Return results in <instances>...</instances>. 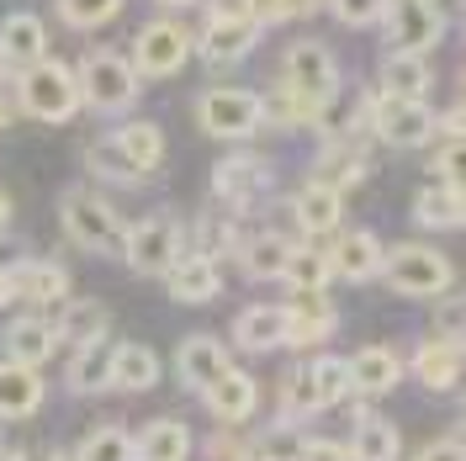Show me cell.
<instances>
[{
    "label": "cell",
    "mask_w": 466,
    "mask_h": 461,
    "mask_svg": "<svg viewBox=\"0 0 466 461\" xmlns=\"http://www.w3.org/2000/svg\"><path fill=\"white\" fill-rule=\"evenodd\" d=\"M281 80H287L291 96H302L308 107H329L334 96H339V64H334V54L323 48V43H291L287 48V64H281Z\"/></svg>",
    "instance_id": "cell-3"
},
{
    "label": "cell",
    "mask_w": 466,
    "mask_h": 461,
    "mask_svg": "<svg viewBox=\"0 0 466 461\" xmlns=\"http://www.w3.org/2000/svg\"><path fill=\"white\" fill-rule=\"evenodd\" d=\"M355 461H398V451H403V440H398V430L387 425V419H360L355 425Z\"/></svg>",
    "instance_id": "cell-33"
},
{
    "label": "cell",
    "mask_w": 466,
    "mask_h": 461,
    "mask_svg": "<svg viewBox=\"0 0 466 461\" xmlns=\"http://www.w3.org/2000/svg\"><path fill=\"white\" fill-rule=\"evenodd\" d=\"M249 461H265V456H249Z\"/></svg>",
    "instance_id": "cell-55"
},
{
    "label": "cell",
    "mask_w": 466,
    "mask_h": 461,
    "mask_svg": "<svg viewBox=\"0 0 466 461\" xmlns=\"http://www.w3.org/2000/svg\"><path fill=\"white\" fill-rule=\"evenodd\" d=\"M165 287H170L175 302H186V308H202L212 302L218 292H223V276H218V260L202 255V250H191V255H180L165 271Z\"/></svg>",
    "instance_id": "cell-12"
},
{
    "label": "cell",
    "mask_w": 466,
    "mask_h": 461,
    "mask_svg": "<svg viewBox=\"0 0 466 461\" xmlns=\"http://www.w3.org/2000/svg\"><path fill=\"white\" fill-rule=\"evenodd\" d=\"M387 37L392 48L403 54H424L445 37V16L435 11V0H403V5H387Z\"/></svg>",
    "instance_id": "cell-10"
},
{
    "label": "cell",
    "mask_w": 466,
    "mask_h": 461,
    "mask_svg": "<svg viewBox=\"0 0 466 461\" xmlns=\"http://www.w3.org/2000/svg\"><path fill=\"white\" fill-rule=\"evenodd\" d=\"M381 276L403 297H440L451 287V260L430 244H398L392 255H381Z\"/></svg>",
    "instance_id": "cell-4"
},
{
    "label": "cell",
    "mask_w": 466,
    "mask_h": 461,
    "mask_svg": "<svg viewBox=\"0 0 466 461\" xmlns=\"http://www.w3.org/2000/svg\"><path fill=\"white\" fill-rule=\"evenodd\" d=\"M159 5H191V0H159Z\"/></svg>",
    "instance_id": "cell-51"
},
{
    "label": "cell",
    "mask_w": 466,
    "mask_h": 461,
    "mask_svg": "<svg viewBox=\"0 0 466 461\" xmlns=\"http://www.w3.org/2000/svg\"><path fill=\"white\" fill-rule=\"evenodd\" d=\"M319 180L323 186H334V191L360 186V180H366V154H355V149H329L323 165H319Z\"/></svg>",
    "instance_id": "cell-38"
},
{
    "label": "cell",
    "mask_w": 466,
    "mask_h": 461,
    "mask_svg": "<svg viewBox=\"0 0 466 461\" xmlns=\"http://www.w3.org/2000/svg\"><path fill=\"white\" fill-rule=\"evenodd\" d=\"M350 376H355V393H392L403 376V361L387 345H366L360 355H350Z\"/></svg>",
    "instance_id": "cell-23"
},
{
    "label": "cell",
    "mask_w": 466,
    "mask_h": 461,
    "mask_svg": "<svg viewBox=\"0 0 466 461\" xmlns=\"http://www.w3.org/2000/svg\"><path fill=\"white\" fill-rule=\"evenodd\" d=\"M440 133H451V138H466V107H456V112L440 117Z\"/></svg>",
    "instance_id": "cell-46"
},
{
    "label": "cell",
    "mask_w": 466,
    "mask_h": 461,
    "mask_svg": "<svg viewBox=\"0 0 466 461\" xmlns=\"http://www.w3.org/2000/svg\"><path fill=\"white\" fill-rule=\"evenodd\" d=\"M112 361H116V350H106V340L80 345L75 361H69V387H75V393H101V387H112Z\"/></svg>",
    "instance_id": "cell-28"
},
{
    "label": "cell",
    "mask_w": 466,
    "mask_h": 461,
    "mask_svg": "<svg viewBox=\"0 0 466 461\" xmlns=\"http://www.w3.org/2000/svg\"><path fill=\"white\" fill-rule=\"evenodd\" d=\"M329 11L345 27H377V22H387V0H329Z\"/></svg>",
    "instance_id": "cell-40"
},
{
    "label": "cell",
    "mask_w": 466,
    "mask_h": 461,
    "mask_svg": "<svg viewBox=\"0 0 466 461\" xmlns=\"http://www.w3.org/2000/svg\"><path fill=\"white\" fill-rule=\"evenodd\" d=\"M297 461H355V451H345V446H334V440H302V451H297Z\"/></svg>",
    "instance_id": "cell-44"
},
{
    "label": "cell",
    "mask_w": 466,
    "mask_h": 461,
    "mask_svg": "<svg viewBox=\"0 0 466 461\" xmlns=\"http://www.w3.org/2000/svg\"><path fill=\"white\" fill-rule=\"evenodd\" d=\"M419 461H466V440H435V446H424Z\"/></svg>",
    "instance_id": "cell-45"
},
{
    "label": "cell",
    "mask_w": 466,
    "mask_h": 461,
    "mask_svg": "<svg viewBox=\"0 0 466 461\" xmlns=\"http://www.w3.org/2000/svg\"><path fill=\"white\" fill-rule=\"evenodd\" d=\"M43 404V382H37V366H22V361H0V419H27Z\"/></svg>",
    "instance_id": "cell-16"
},
{
    "label": "cell",
    "mask_w": 466,
    "mask_h": 461,
    "mask_svg": "<svg viewBox=\"0 0 466 461\" xmlns=\"http://www.w3.org/2000/svg\"><path fill=\"white\" fill-rule=\"evenodd\" d=\"M159 382V355L148 345H116L112 361V387L116 393H148Z\"/></svg>",
    "instance_id": "cell-24"
},
{
    "label": "cell",
    "mask_w": 466,
    "mask_h": 461,
    "mask_svg": "<svg viewBox=\"0 0 466 461\" xmlns=\"http://www.w3.org/2000/svg\"><path fill=\"white\" fill-rule=\"evenodd\" d=\"M371 128H377L381 144L419 149L440 133V117L424 107V96H387L381 90L377 101H371Z\"/></svg>",
    "instance_id": "cell-5"
},
{
    "label": "cell",
    "mask_w": 466,
    "mask_h": 461,
    "mask_svg": "<svg viewBox=\"0 0 466 461\" xmlns=\"http://www.w3.org/2000/svg\"><path fill=\"white\" fill-rule=\"evenodd\" d=\"M287 414H313L319 408V398H313V376H308V366H297V372L287 376Z\"/></svg>",
    "instance_id": "cell-42"
},
{
    "label": "cell",
    "mask_w": 466,
    "mask_h": 461,
    "mask_svg": "<svg viewBox=\"0 0 466 461\" xmlns=\"http://www.w3.org/2000/svg\"><path fill=\"white\" fill-rule=\"evenodd\" d=\"M16 101H22V112L37 117V122H69V117L86 107L80 75H75L69 64H54V58H37L32 69H22Z\"/></svg>",
    "instance_id": "cell-1"
},
{
    "label": "cell",
    "mask_w": 466,
    "mask_h": 461,
    "mask_svg": "<svg viewBox=\"0 0 466 461\" xmlns=\"http://www.w3.org/2000/svg\"><path fill=\"white\" fill-rule=\"evenodd\" d=\"M287 255H291L287 239L260 233V239H249V244H244V271H249L255 282H270V276H281V271H287Z\"/></svg>",
    "instance_id": "cell-35"
},
{
    "label": "cell",
    "mask_w": 466,
    "mask_h": 461,
    "mask_svg": "<svg viewBox=\"0 0 466 461\" xmlns=\"http://www.w3.org/2000/svg\"><path fill=\"white\" fill-rule=\"evenodd\" d=\"M54 461H80V456H64V451H58V456H54Z\"/></svg>",
    "instance_id": "cell-52"
},
{
    "label": "cell",
    "mask_w": 466,
    "mask_h": 461,
    "mask_svg": "<svg viewBox=\"0 0 466 461\" xmlns=\"http://www.w3.org/2000/svg\"><path fill=\"white\" fill-rule=\"evenodd\" d=\"M16 302V271H0V308Z\"/></svg>",
    "instance_id": "cell-48"
},
{
    "label": "cell",
    "mask_w": 466,
    "mask_h": 461,
    "mask_svg": "<svg viewBox=\"0 0 466 461\" xmlns=\"http://www.w3.org/2000/svg\"><path fill=\"white\" fill-rule=\"evenodd\" d=\"M334 308L323 302L319 292H302V302H291L287 308V345L291 350H308V345H323L329 334H334Z\"/></svg>",
    "instance_id": "cell-14"
},
{
    "label": "cell",
    "mask_w": 466,
    "mask_h": 461,
    "mask_svg": "<svg viewBox=\"0 0 466 461\" xmlns=\"http://www.w3.org/2000/svg\"><path fill=\"white\" fill-rule=\"evenodd\" d=\"M0 461H27V456H22V451H5V446H0Z\"/></svg>",
    "instance_id": "cell-50"
},
{
    "label": "cell",
    "mask_w": 466,
    "mask_h": 461,
    "mask_svg": "<svg viewBox=\"0 0 466 461\" xmlns=\"http://www.w3.org/2000/svg\"><path fill=\"white\" fill-rule=\"evenodd\" d=\"M233 340L244 350L287 345V308H244V313L233 318Z\"/></svg>",
    "instance_id": "cell-22"
},
{
    "label": "cell",
    "mask_w": 466,
    "mask_h": 461,
    "mask_svg": "<svg viewBox=\"0 0 466 461\" xmlns=\"http://www.w3.org/2000/svg\"><path fill=\"white\" fill-rule=\"evenodd\" d=\"M197 122L212 138H249L265 122V101L255 90H233V86H212L197 101Z\"/></svg>",
    "instance_id": "cell-6"
},
{
    "label": "cell",
    "mask_w": 466,
    "mask_h": 461,
    "mask_svg": "<svg viewBox=\"0 0 466 461\" xmlns=\"http://www.w3.org/2000/svg\"><path fill=\"white\" fill-rule=\"evenodd\" d=\"M329 260H334V276H345V282H371L381 271V244L377 233H345L334 250H329Z\"/></svg>",
    "instance_id": "cell-17"
},
{
    "label": "cell",
    "mask_w": 466,
    "mask_h": 461,
    "mask_svg": "<svg viewBox=\"0 0 466 461\" xmlns=\"http://www.w3.org/2000/svg\"><path fill=\"white\" fill-rule=\"evenodd\" d=\"M435 175L451 186V191H456V197H466V138H451V144L440 149Z\"/></svg>",
    "instance_id": "cell-41"
},
{
    "label": "cell",
    "mask_w": 466,
    "mask_h": 461,
    "mask_svg": "<svg viewBox=\"0 0 466 461\" xmlns=\"http://www.w3.org/2000/svg\"><path fill=\"white\" fill-rule=\"evenodd\" d=\"M175 366H180V382H186V387L207 393L218 376L228 372V350L218 345L212 334H191V340H180V355H175Z\"/></svg>",
    "instance_id": "cell-13"
},
{
    "label": "cell",
    "mask_w": 466,
    "mask_h": 461,
    "mask_svg": "<svg viewBox=\"0 0 466 461\" xmlns=\"http://www.w3.org/2000/svg\"><path fill=\"white\" fill-rule=\"evenodd\" d=\"M5 350H11V361H22V366H43L58 350V334H54L48 318H16V323H5Z\"/></svg>",
    "instance_id": "cell-18"
},
{
    "label": "cell",
    "mask_w": 466,
    "mask_h": 461,
    "mask_svg": "<svg viewBox=\"0 0 466 461\" xmlns=\"http://www.w3.org/2000/svg\"><path fill=\"white\" fill-rule=\"evenodd\" d=\"M43 48H48V32H43V22H37L32 11H16V16L0 22V58H5V64L32 69V64L43 58Z\"/></svg>",
    "instance_id": "cell-15"
},
{
    "label": "cell",
    "mask_w": 466,
    "mask_h": 461,
    "mask_svg": "<svg viewBox=\"0 0 466 461\" xmlns=\"http://www.w3.org/2000/svg\"><path fill=\"white\" fill-rule=\"evenodd\" d=\"M461 223H466V197H461Z\"/></svg>",
    "instance_id": "cell-53"
},
{
    "label": "cell",
    "mask_w": 466,
    "mask_h": 461,
    "mask_svg": "<svg viewBox=\"0 0 466 461\" xmlns=\"http://www.w3.org/2000/svg\"><path fill=\"white\" fill-rule=\"evenodd\" d=\"M5 223H11V197L0 191V229H5Z\"/></svg>",
    "instance_id": "cell-49"
},
{
    "label": "cell",
    "mask_w": 466,
    "mask_h": 461,
    "mask_svg": "<svg viewBox=\"0 0 466 461\" xmlns=\"http://www.w3.org/2000/svg\"><path fill=\"white\" fill-rule=\"evenodd\" d=\"M440 340L466 350V302H445V308H440Z\"/></svg>",
    "instance_id": "cell-43"
},
{
    "label": "cell",
    "mask_w": 466,
    "mask_h": 461,
    "mask_svg": "<svg viewBox=\"0 0 466 461\" xmlns=\"http://www.w3.org/2000/svg\"><path fill=\"white\" fill-rule=\"evenodd\" d=\"M191 456V430L180 419H154L133 440V461H186Z\"/></svg>",
    "instance_id": "cell-21"
},
{
    "label": "cell",
    "mask_w": 466,
    "mask_h": 461,
    "mask_svg": "<svg viewBox=\"0 0 466 461\" xmlns=\"http://www.w3.org/2000/svg\"><path fill=\"white\" fill-rule=\"evenodd\" d=\"M329 276H334V260L319 255V250H291L287 271H281V282L297 287V292H323L329 287Z\"/></svg>",
    "instance_id": "cell-34"
},
{
    "label": "cell",
    "mask_w": 466,
    "mask_h": 461,
    "mask_svg": "<svg viewBox=\"0 0 466 461\" xmlns=\"http://www.w3.org/2000/svg\"><path fill=\"white\" fill-rule=\"evenodd\" d=\"M116 11H122V0H58V16H64L69 27H80V32L106 27Z\"/></svg>",
    "instance_id": "cell-39"
},
{
    "label": "cell",
    "mask_w": 466,
    "mask_h": 461,
    "mask_svg": "<svg viewBox=\"0 0 466 461\" xmlns=\"http://www.w3.org/2000/svg\"><path fill=\"white\" fill-rule=\"evenodd\" d=\"M202 398H207V408H212L223 425H238V419H249V414H255V382L228 366V372H223V376H218V382L202 393Z\"/></svg>",
    "instance_id": "cell-20"
},
{
    "label": "cell",
    "mask_w": 466,
    "mask_h": 461,
    "mask_svg": "<svg viewBox=\"0 0 466 461\" xmlns=\"http://www.w3.org/2000/svg\"><path fill=\"white\" fill-rule=\"evenodd\" d=\"M75 75H80L86 107H96V112H127L133 96H138V69L122 54H101V48H96V54H86V64H80Z\"/></svg>",
    "instance_id": "cell-2"
},
{
    "label": "cell",
    "mask_w": 466,
    "mask_h": 461,
    "mask_svg": "<svg viewBox=\"0 0 466 461\" xmlns=\"http://www.w3.org/2000/svg\"><path fill=\"white\" fill-rule=\"evenodd\" d=\"M64 292H69V276L54 260H32V265L16 271V297L22 302H64Z\"/></svg>",
    "instance_id": "cell-30"
},
{
    "label": "cell",
    "mask_w": 466,
    "mask_h": 461,
    "mask_svg": "<svg viewBox=\"0 0 466 461\" xmlns=\"http://www.w3.org/2000/svg\"><path fill=\"white\" fill-rule=\"evenodd\" d=\"M381 90L387 96H424L430 90V64H424V54L392 48V54L381 58Z\"/></svg>",
    "instance_id": "cell-27"
},
{
    "label": "cell",
    "mask_w": 466,
    "mask_h": 461,
    "mask_svg": "<svg viewBox=\"0 0 466 461\" xmlns=\"http://www.w3.org/2000/svg\"><path fill=\"white\" fill-rule=\"evenodd\" d=\"M186 54H191V37L175 22H148L138 32V43H133V69L148 75V80H165V75H175L186 64Z\"/></svg>",
    "instance_id": "cell-9"
},
{
    "label": "cell",
    "mask_w": 466,
    "mask_h": 461,
    "mask_svg": "<svg viewBox=\"0 0 466 461\" xmlns=\"http://www.w3.org/2000/svg\"><path fill=\"white\" fill-rule=\"evenodd\" d=\"M58 218H64V233H69L80 250H106V244L122 239V218H116L96 191H64Z\"/></svg>",
    "instance_id": "cell-8"
},
{
    "label": "cell",
    "mask_w": 466,
    "mask_h": 461,
    "mask_svg": "<svg viewBox=\"0 0 466 461\" xmlns=\"http://www.w3.org/2000/svg\"><path fill=\"white\" fill-rule=\"evenodd\" d=\"M75 456L80 461H133V435L116 430V425H101V430L86 435V446Z\"/></svg>",
    "instance_id": "cell-37"
},
{
    "label": "cell",
    "mask_w": 466,
    "mask_h": 461,
    "mask_svg": "<svg viewBox=\"0 0 466 461\" xmlns=\"http://www.w3.org/2000/svg\"><path fill=\"white\" fill-rule=\"evenodd\" d=\"M122 255L138 276H165L180 260V223L159 212V218H144V223L122 229Z\"/></svg>",
    "instance_id": "cell-7"
},
{
    "label": "cell",
    "mask_w": 466,
    "mask_h": 461,
    "mask_svg": "<svg viewBox=\"0 0 466 461\" xmlns=\"http://www.w3.org/2000/svg\"><path fill=\"white\" fill-rule=\"evenodd\" d=\"M413 218L424 223V229H451V223H461V197L435 180V186H424L419 197H413Z\"/></svg>",
    "instance_id": "cell-32"
},
{
    "label": "cell",
    "mask_w": 466,
    "mask_h": 461,
    "mask_svg": "<svg viewBox=\"0 0 466 461\" xmlns=\"http://www.w3.org/2000/svg\"><path fill=\"white\" fill-rule=\"evenodd\" d=\"M291 212H297V223H302L308 233L339 229V191H334V186H323V180H308V186L297 191Z\"/></svg>",
    "instance_id": "cell-25"
},
{
    "label": "cell",
    "mask_w": 466,
    "mask_h": 461,
    "mask_svg": "<svg viewBox=\"0 0 466 461\" xmlns=\"http://www.w3.org/2000/svg\"><path fill=\"white\" fill-rule=\"evenodd\" d=\"M0 128H5V112H0Z\"/></svg>",
    "instance_id": "cell-54"
},
{
    "label": "cell",
    "mask_w": 466,
    "mask_h": 461,
    "mask_svg": "<svg viewBox=\"0 0 466 461\" xmlns=\"http://www.w3.org/2000/svg\"><path fill=\"white\" fill-rule=\"evenodd\" d=\"M112 149L127 159L133 175H148L159 159H165V133H159V122H127V128L112 138Z\"/></svg>",
    "instance_id": "cell-19"
},
{
    "label": "cell",
    "mask_w": 466,
    "mask_h": 461,
    "mask_svg": "<svg viewBox=\"0 0 466 461\" xmlns=\"http://www.w3.org/2000/svg\"><path fill=\"white\" fill-rule=\"evenodd\" d=\"M255 37H260V22L244 11V5H233V11H212V22L202 32V54L212 64H233V58H244L255 48Z\"/></svg>",
    "instance_id": "cell-11"
},
{
    "label": "cell",
    "mask_w": 466,
    "mask_h": 461,
    "mask_svg": "<svg viewBox=\"0 0 466 461\" xmlns=\"http://www.w3.org/2000/svg\"><path fill=\"white\" fill-rule=\"evenodd\" d=\"M413 376H419L424 387H435V393L456 387V376H461V350L445 345V340H430V345H419V355H413Z\"/></svg>",
    "instance_id": "cell-29"
},
{
    "label": "cell",
    "mask_w": 466,
    "mask_h": 461,
    "mask_svg": "<svg viewBox=\"0 0 466 461\" xmlns=\"http://www.w3.org/2000/svg\"><path fill=\"white\" fill-rule=\"evenodd\" d=\"M16 260H22V244L0 233V271H16Z\"/></svg>",
    "instance_id": "cell-47"
},
{
    "label": "cell",
    "mask_w": 466,
    "mask_h": 461,
    "mask_svg": "<svg viewBox=\"0 0 466 461\" xmlns=\"http://www.w3.org/2000/svg\"><path fill=\"white\" fill-rule=\"evenodd\" d=\"M265 165L260 159H223L218 170H212V186H218V197H233V202H244L255 186L265 180Z\"/></svg>",
    "instance_id": "cell-36"
},
{
    "label": "cell",
    "mask_w": 466,
    "mask_h": 461,
    "mask_svg": "<svg viewBox=\"0 0 466 461\" xmlns=\"http://www.w3.org/2000/svg\"><path fill=\"white\" fill-rule=\"evenodd\" d=\"M308 376H313V398H319V408L345 404L350 393H355V376H350V361H339V355H319V361L308 366Z\"/></svg>",
    "instance_id": "cell-31"
},
{
    "label": "cell",
    "mask_w": 466,
    "mask_h": 461,
    "mask_svg": "<svg viewBox=\"0 0 466 461\" xmlns=\"http://www.w3.org/2000/svg\"><path fill=\"white\" fill-rule=\"evenodd\" d=\"M58 345H90V340H106V308L101 302H64V313L54 323Z\"/></svg>",
    "instance_id": "cell-26"
}]
</instances>
